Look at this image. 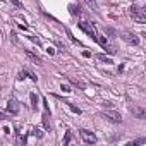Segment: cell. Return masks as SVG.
I'll list each match as a JSON object with an SVG mask.
<instances>
[{"label": "cell", "mask_w": 146, "mask_h": 146, "mask_svg": "<svg viewBox=\"0 0 146 146\" xmlns=\"http://www.w3.org/2000/svg\"><path fill=\"white\" fill-rule=\"evenodd\" d=\"M129 14H131V17H132L137 24H144V23H146V14H144L143 9H139L137 5H131V7H129Z\"/></svg>", "instance_id": "cell-1"}, {"label": "cell", "mask_w": 146, "mask_h": 146, "mask_svg": "<svg viewBox=\"0 0 146 146\" xmlns=\"http://www.w3.org/2000/svg\"><path fill=\"white\" fill-rule=\"evenodd\" d=\"M79 134H81V139H83L84 143H88V144L96 143V136H95L91 131H88V129H81V131H79Z\"/></svg>", "instance_id": "cell-2"}, {"label": "cell", "mask_w": 146, "mask_h": 146, "mask_svg": "<svg viewBox=\"0 0 146 146\" xmlns=\"http://www.w3.org/2000/svg\"><path fill=\"white\" fill-rule=\"evenodd\" d=\"M78 26H79V28H81V29H83L86 35H90L93 40H96V38H98V36H96V31H95V28H93L90 23H78Z\"/></svg>", "instance_id": "cell-3"}, {"label": "cell", "mask_w": 146, "mask_h": 146, "mask_svg": "<svg viewBox=\"0 0 146 146\" xmlns=\"http://www.w3.org/2000/svg\"><path fill=\"white\" fill-rule=\"evenodd\" d=\"M122 40H124L125 43H129V45H137V43H139V38H137L134 33H131V31H124V33H122Z\"/></svg>", "instance_id": "cell-4"}, {"label": "cell", "mask_w": 146, "mask_h": 146, "mask_svg": "<svg viewBox=\"0 0 146 146\" xmlns=\"http://www.w3.org/2000/svg\"><path fill=\"white\" fill-rule=\"evenodd\" d=\"M103 117L105 119H108V120H112V122H122V117H120V113L119 112H113V110H107V112H103Z\"/></svg>", "instance_id": "cell-5"}, {"label": "cell", "mask_w": 146, "mask_h": 146, "mask_svg": "<svg viewBox=\"0 0 146 146\" xmlns=\"http://www.w3.org/2000/svg\"><path fill=\"white\" fill-rule=\"evenodd\" d=\"M24 55H26V57H28V58H29V60H31L35 65H41V58H40L38 55H35L33 52H29V50H24Z\"/></svg>", "instance_id": "cell-6"}, {"label": "cell", "mask_w": 146, "mask_h": 146, "mask_svg": "<svg viewBox=\"0 0 146 146\" xmlns=\"http://www.w3.org/2000/svg\"><path fill=\"white\" fill-rule=\"evenodd\" d=\"M7 110H9L11 113H17V112H19V105H17L16 98H11V100L7 102Z\"/></svg>", "instance_id": "cell-7"}, {"label": "cell", "mask_w": 146, "mask_h": 146, "mask_svg": "<svg viewBox=\"0 0 146 146\" xmlns=\"http://www.w3.org/2000/svg\"><path fill=\"white\" fill-rule=\"evenodd\" d=\"M48 113H50V110H45V113H43V124H45V129H46V131H50V129H52L50 120H48Z\"/></svg>", "instance_id": "cell-8"}, {"label": "cell", "mask_w": 146, "mask_h": 146, "mask_svg": "<svg viewBox=\"0 0 146 146\" xmlns=\"http://www.w3.org/2000/svg\"><path fill=\"white\" fill-rule=\"evenodd\" d=\"M29 100H31V108L36 110V103H38V96H36V93H31V95H29Z\"/></svg>", "instance_id": "cell-9"}, {"label": "cell", "mask_w": 146, "mask_h": 146, "mask_svg": "<svg viewBox=\"0 0 146 146\" xmlns=\"http://www.w3.org/2000/svg\"><path fill=\"white\" fill-rule=\"evenodd\" d=\"M69 12H70L72 16H79V7L74 5V4H70V5H69Z\"/></svg>", "instance_id": "cell-10"}, {"label": "cell", "mask_w": 146, "mask_h": 146, "mask_svg": "<svg viewBox=\"0 0 146 146\" xmlns=\"http://www.w3.org/2000/svg\"><path fill=\"white\" fill-rule=\"evenodd\" d=\"M84 2H86V5H88L91 11H98V5H96L95 0H84Z\"/></svg>", "instance_id": "cell-11"}, {"label": "cell", "mask_w": 146, "mask_h": 146, "mask_svg": "<svg viewBox=\"0 0 146 146\" xmlns=\"http://www.w3.org/2000/svg\"><path fill=\"white\" fill-rule=\"evenodd\" d=\"M98 58H100V60H102V62H105V64H112V60H110V58H108V57H105V55H103V53H100V55H98Z\"/></svg>", "instance_id": "cell-12"}, {"label": "cell", "mask_w": 146, "mask_h": 146, "mask_svg": "<svg viewBox=\"0 0 146 146\" xmlns=\"http://www.w3.org/2000/svg\"><path fill=\"white\" fill-rule=\"evenodd\" d=\"M72 84H74V86H78V88H81V90H84V84L83 83H79V81H76V79H69Z\"/></svg>", "instance_id": "cell-13"}, {"label": "cell", "mask_w": 146, "mask_h": 146, "mask_svg": "<svg viewBox=\"0 0 146 146\" xmlns=\"http://www.w3.org/2000/svg\"><path fill=\"white\" fill-rule=\"evenodd\" d=\"M70 139H72V134H70V132H67V134H65V139H64V144H69V143H70Z\"/></svg>", "instance_id": "cell-14"}, {"label": "cell", "mask_w": 146, "mask_h": 146, "mask_svg": "<svg viewBox=\"0 0 146 146\" xmlns=\"http://www.w3.org/2000/svg\"><path fill=\"white\" fill-rule=\"evenodd\" d=\"M33 134H35L36 137H43V132H41L40 129H33Z\"/></svg>", "instance_id": "cell-15"}, {"label": "cell", "mask_w": 146, "mask_h": 146, "mask_svg": "<svg viewBox=\"0 0 146 146\" xmlns=\"http://www.w3.org/2000/svg\"><path fill=\"white\" fill-rule=\"evenodd\" d=\"M60 90H62L64 93H70V88H69L67 84H62V86H60Z\"/></svg>", "instance_id": "cell-16"}, {"label": "cell", "mask_w": 146, "mask_h": 146, "mask_svg": "<svg viewBox=\"0 0 146 146\" xmlns=\"http://www.w3.org/2000/svg\"><path fill=\"white\" fill-rule=\"evenodd\" d=\"M69 107H70V110H72V112H76V113H81V110H79L78 107H74V105H70V103H69Z\"/></svg>", "instance_id": "cell-17"}, {"label": "cell", "mask_w": 146, "mask_h": 146, "mask_svg": "<svg viewBox=\"0 0 146 146\" xmlns=\"http://www.w3.org/2000/svg\"><path fill=\"white\" fill-rule=\"evenodd\" d=\"M11 2H12L16 7H21V2H19V0H11Z\"/></svg>", "instance_id": "cell-18"}, {"label": "cell", "mask_w": 146, "mask_h": 146, "mask_svg": "<svg viewBox=\"0 0 146 146\" xmlns=\"http://www.w3.org/2000/svg\"><path fill=\"white\" fill-rule=\"evenodd\" d=\"M46 52H48V53H50V55H53V53H55V50H53V48H52V46H48V48H46Z\"/></svg>", "instance_id": "cell-19"}, {"label": "cell", "mask_w": 146, "mask_h": 146, "mask_svg": "<svg viewBox=\"0 0 146 146\" xmlns=\"http://www.w3.org/2000/svg\"><path fill=\"white\" fill-rule=\"evenodd\" d=\"M5 119H7V115L4 112H0V120H5Z\"/></svg>", "instance_id": "cell-20"}]
</instances>
